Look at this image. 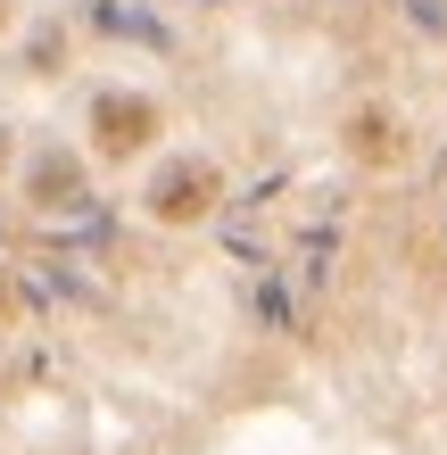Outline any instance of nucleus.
I'll return each instance as SVG.
<instances>
[{
	"mask_svg": "<svg viewBox=\"0 0 447 455\" xmlns=\"http://www.w3.org/2000/svg\"><path fill=\"white\" fill-rule=\"evenodd\" d=\"M207 199H216V174H207V166H174V174H166V182L149 191V207H157L166 224H191Z\"/></svg>",
	"mask_w": 447,
	"mask_h": 455,
	"instance_id": "f03ea898",
	"label": "nucleus"
},
{
	"mask_svg": "<svg viewBox=\"0 0 447 455\" xmlns=\"http://www.w3.org/2000/svg\"><path fill=\"white\" fill-rule=\"evenodd\" d=\"M92 124H100V132H92L100 157H133L149 132H157V108H149V100H133V92H108V100L92 108Z\"/></svg>",
	"mask_w": 447,
	"mask_h": 455,
	"instance_id": "f257e3e1",
	"label": "nucleus"
}]
</instances>
